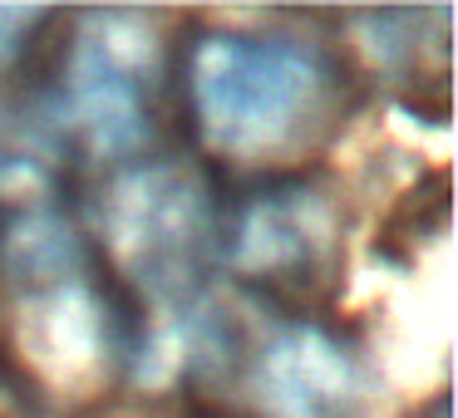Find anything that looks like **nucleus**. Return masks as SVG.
<instances>
[{
    "label": "nucleus",
    "mask_w": 458,
    "mask_h": 418,
    "mask_svg": "<svg viewBox=\"0 0 458 418\" xmlns=\"http://www.w3.org/2000/svg\"><path fill=\"white\" fill-rule=\"evenodd\" d=\"M320 74L301 45L261 35H212L192 60L198 113L227 148L271 143L306 113Z\"/></svg>",
    "instance_id": "nucleus-1"
},
{
    "label": "nucleus",
    "mask_w": 458,
    "mask_h": 418,
    "mask_svg": "<svg viewBox=\"0 0 458 418\" xmlns=\"http://www.w3.org/2000/svg\"><path fill=\"white\" fill-rule=\"evenodd\" d=\"M267 389L291 418H330L350 394V374L330 345L301 335L271 355Z\"/></svg>",
    "instance_id": "nucleus-2"
}]
</instances>
